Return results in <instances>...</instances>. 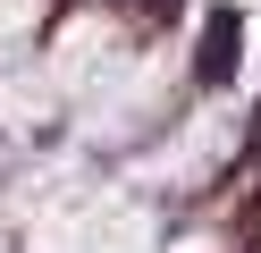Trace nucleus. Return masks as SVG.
Returning <instances> with one entry per match:
<instances>
[{
	"mask_svg": "<svg viewBox=\"0 0 261 253\" xmlns=\"http://www.w3.org/2000/svg\"><path fill=\"white\" fill-rule=\"evenodd\" d=\"M227 42H236V17L219 9V17H211V42H202V76H211V84L227 76Z\"/></svg>",
	"mask_w": 261,
	"mask_h": 253,
	"instance_id": "obj_1",
	"label": "nucleus"
}]
</instances>
